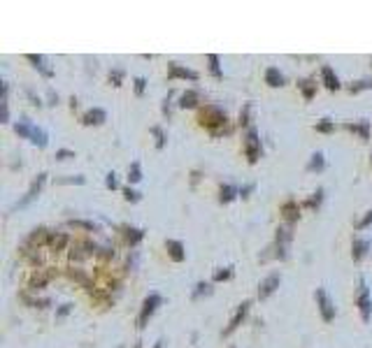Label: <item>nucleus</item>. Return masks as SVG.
I'll list each match as a JSON object with an SVG mask.
<instances>
[{"label": "nucleus", "instance_id": "42", "mask_svg": "<svg viewBox=\"0 0 372 348\" xmlns=\"http://www.w3.org/2000/svg\"><path fill=\"white\" fill-rule=\"evenodd\" d=\"M133 84H135V95L142 98V95H144V88H147V79H144V77H135Z\"/></svg>", "mask_w": 372, "mask_h": 348}, {"label": "nucleus", "instance_id": "53", "mask_svg": "<svg viewBox=\"0 0 372 348\" xmlns=\"http://www.w3.org/2000/svg\"><path fill=\"white\" fill-rule=\"evenodd\" d=\"M198 179H200V172H193V174H191V183H195Z\"/></svg>", "mask_w": 372, "mask_h": 348}, {"label": "nucleus", "instance_id": "30", "mask_svg": "<svg viewBox=\"0 0 372 348\" xmlns=\"http://www.w3.org/2000/svg\"><path fill=\"white\" fill-rule=\"evenodd\" d=\"M70 242L68 239V234H63V232H52V239H49V246H52L53 251H61L65 244Z\"/></svg>", "mask_w": 372, "mask_h": 348}, {"label": "nucleus", "instance_id": "43", "mask_svg": "<svg viewBox=\"0 0 372 348\" xmlns=\"http://www.w3.org/2000/svg\"><path fill=\"white\" fill-rule=\"evenodd\" d=\"M84 181L86 179L82 174H77V177H61V179H56V183H61V186H63V183H77V186H82Z\"/></svg>", "mask_w": 372, "mask_h": 348}, {"label": "nucleus", "instance_id": "3", "mask_svg": "<svg viewBox=\"0 0 372 348\" xmlns=\"http://www.w3.org/2000/svg\"><path fill=\"white\" fill-rule=\"evenodd\" d=\"M163 304V297L159 295V293H149L147 297H144V302H142V309H140L138 314V330H144L149 323V318L156 314V309Z\"/></svg>", "mask_w": 372, "mask_h": 348}, {"label": "nucleus", "instance_id": "41", "mask_svg": "<svg viewBox=\"0 0 372 348\" xmlns=\"http://www.w3.org/2000/svg\"><path fill=\"white\" fill-rule=\"evenodd\" d=\"M368 225H372V209H370V211H365V216H363L361 221L354 223V228H356V230H365Z\"/></svg>", "mask_w": 372, "mask_h": 348}, {"label": "nucleus", "instance_id": "35", "mask_svg": "<svg viewBox=\"0 0 372 348\" xmlns=\"http://www.w3.org/2000/svg\"><path fill=\"white\" fill-rule=\"evenodd\" d=\"M207 63H210V72H212V77L221 79L223 72H221V65H219V56H216V53H210V56H207Z\"/></svg>", "mask_w": 372, "mask_h": 348}, {"label": "nucleus", "instance_id": "19", "mask_svg": "<svg viewBox=\"0 0 372 348\" xmlns=\"http://www.w3.org/2000/svg\"><path fill=\"white\" fill-rule=\"evenodd\" d=\"M344 128L354 133V135H361V139H370V121H358V123H344Z\"/></svg>", "mask_w": 372, "mask_h": 348}, {"label": "nucleus", "instance_id": "33", "mask_svg": "<svg viewBox=\"0 0 372 348\" xmlns=\"http://www.w3.org/2000/svg\"><path fill=\"white\" fill-rule=\"evenodd\" d=\"M70 228H82V230H89V232H98V225L93 221H82V218H70L68 221Z\"/></svg>", "mask_w": 372, "mask_h": 348}, {"label": "nucleus", "instance_id": "44", "mask_svg": "<svg viewBox=\"0 0 372 348\" xmlns=\"http://www.w3.org/2000/svg\"><path fill=\"white\" fill-rule=\"evenodd\" d=\"M249 114H251V102H245L240 112V126H249Z\"/></svg>", "mask_w": 372, "mask_h": 348}, {"label": "nucleus", "instance_id": "7", "mask_svg": "<svg viewBox=\"0 0 372 348\" xmlns=\"http://www.w3.org/2000/svg\"><path fill=\"white\" fill-rule=\"evenodd\" d=\"M249 309H251V299H245L242 304L237 306V311L233 314V318H230V323H228V327L221 332V337H230L237 327L242 325V320L247 318V314H249Z\"/></svg>", "mask_w": 372, "mask_h": 348}, {"label": "nucleus", "instance_id": "15", "mask_svg": "<svg viewBox=\"0 0 372 348\" xmlns=\"http://www.w3.org/2000/svg\"><path fill=\"white\" fill-rule=\"evenodd\" d=\"M107 121V112L105 109H100V107H93V109H89L84 116H82V123L84 126H103Z\"/></svg>", "mask_w": 372, "mask_h": 348}, {"label": "nucleus", "instance_id": "12", "mask_svg": "<svg viewBox=\"0 0 372 348\" xmlns=\"http://www.w3.org/2000/svg\"><path fill=\"white\" fill-rule=\"evenodd\" d=\"M282 214H284L286 225H293V223L300 221V207H298V202L293 200V198H288V200L282 204Z\"/></svg>", "mask_w": 372, "mask_h": 348}, {"label": "nucleus", "instance_id": "37", "mask_svg": "<svg viewBox=\"0 0 372 348\" xmlns=\"http://www.w3.org/2000/svg\"><path fill=\"white\" fill-rule=\"evenodd\" d=\"M128 181L130 183H140L142 181V167H140V163H130V167H128Z\"/></svg>", "mask_w": 372, "mask_h": 348}, {"label": "nucleus", "instance_id": "2", "mask_svg": "<svg viewBox=\"0 0 372 348\" xmlns=\"http://www.w3.org/2000/svg\"><path fill=\"white\" fill-rule=\"evenodd\" d=\"M356 306L361 311V320L363 323H370L372 318V295L365 276H358V288H356Z\"/></svg>", "mask_w": 372, "mask_h": 348}, {"label": "nucleus", "instance_id": "27", "mask_svg": "<svg viewBox=\"0 0 372 348\" xmlns=\"http://www.w3.org/2000/svg\"><path fill=\"white\" fill-rule=\"evenodd\" d=\"M212 295V283H207V281H198L195 288L191 290V299H200V297H207Z\"/></svg>", "mask_w": 372, "mask_h": 348}, {"label": "nucleus", "instance_id": "32", "mask_svg": "<svg viewBox=\"0 0 372 348\" xmlns=\"http://www.w3.org/2000/svg\"><path fill=\"white\" fill-rule=\"evenodd\" d=\"M323 193H326L323 188H317L314 193H312V198L305 200V207H307V209H319L321 202H323Z\"/></svg>", "mask_w": 372, "mask_h": 348}, {"label": "nucleus", "instance_id": "11", "mask_svg": "<svg viewBox=\"0 0 372 348\" xmlns=\"http://www.w3.org/2000/svg\"><path fill=\"white\" fill-rule=\"evenodd\" d=\"M370 246H372L370 239H361V237H354V242H351V258H354V263H361L363 258L368 255Z\"/></svg>", "mask_w": 372, "mask_h": 348}, {"label": "nucleus", "instance_id": "40", "mask_svg": "<svg viewBox=\"0 0 372 348\" xmlns=\"http://www.w3.org/2000/svg\"><path fill=\"white\" fill-rule=\"evenodd\" d=\"M124 198H126V202H133V204H135V202L142 200V193H138V190H133L130 186H126V188H124Z\"/></svg>", "mask_w": 372, "mask_h": 348}, {"label": "nucleus", "instance_id": "50", "mask_svg": "<svg viewBox=\"0 0 372 348\" xmlns=\"http://www.w3.org/2000/svg\"><path fill=\"white\" fill-rule=\"evenodd\" d=\"M47 100H49L47 102L49 107H56L58 105V93H53V88H47Z\"/></svg>", "mask_w": 372, "mask_h": 348}, {"label": "nucleus", "instance_id": "51", "mask_svg": "<svg viewBox=\"0 0 372 348\" xmlns=\"http://www.w3.org/2000/svg\"><path fill=\"white\" fill-rule=\"evenodd\" d=\"M26 95H28V100H31L35 107H42V100H40V95L33 93V88H26Z\"/></svg>", "mask_w": 372, "mask_h": 348}, {"label": "nucleus", "instance_id": "23", "mask_svg": "<svg viewBox=\"0 0 372 348\" xmlns=\"http://www.w3.org/2000/svg\"><path fill=\"white\" fill-rule=\"evenodd\" d=\"M298 88H300V93H302V98H305L307 102L317 95V84H314V79H300V82H298Z\"/></svg>", "mask_w": 372, "mask_h": 348}, {"label": "nucleus", "instance_id": "17", "mask_svg": "<svg viewBox=\"0 0 372 348\" xmlns=\"http://www.w3.org/2000/svg\"><path fill=\"white\" fill-rule=\"evenodd\" d=\"M200 102V91H195V88H189V91H184L179 95V109H193V107H198Z\"/></svg>", "mask_w": 372, "mask_h": 348}, {"label": "nucleus", "instance_id": "34", "mask_svg": "<svg viewBox=\"0 0 372 348\" xmlns=\"http://www.w3.org/2000/svg\"><path fill=\"white\" fill-rule=\"evenodd\" d=\"M233 267H219L216 272H214V276H212V281L214 283H219V281H230L233 279Z\"/></svg>", "mask_w": 372, "mask_h": 348}, {"label": "nucleus", "instance_id": "54", "mask_svg": "<svg viewBox=\"0 0 372 348\" xmlns=\"http://www.w3.org/2000/svg\"><path fill=\"white\" fill-rule=\"evenodd\" d=\"M163 344H165V341H163V339H159V341H156V344H154L151 348H163Z\"/></svg>", "mask_w": 372, "mask_h": 348}, {"label": "nucleus", "instance_id": "1", "mask_svg": "<svg viewBox=\"0 0 372 348\" xmlns=\"http://www.w3.org/2000/svg\"><path fill=\"white\" fill-rule=\"evenodd\" d=\"M198 121H200V126H205L212 133L214 137H219L223 133H230V128H223L228 123V116H226V112H223L221 107H216V105L202 107L200 114H198Z\"/></svg>", "mask_w": 372, "mask_h": 348}, {"label": "nucleus", "instance_id": "36", "mask_svg": "<svg viewBox=\"0 0 372 348\" xmlns=\"http://www.w3.org/2000/svg\"><path fill=\"white\" fill-rule=\"evenodd\" d=\"M314 130H317V133H323V135H330V133H335V121H330V118H321V121H317Z\"/></svg>", "mask_w": 372, "mask_h": 348}, {"label": "nucleus", "instance_id": "26", "mask_svg": "<svg viewBox=\"0 0 372 348\" xmlns=\"http://www.w3.org/2000/svg\"><path fill=\"white\" fill-rule=\"evenodd\" d=\"M323 167H326V156H323V151L312 153V158H309V163H307V172H321Z\"/></svg>", "mask_w": 372, "mask_h": 348}, {"label": "nucleus", "instance_id": "29", "mask_svg": "<svg viewBox=\"0 0 372 348\" xmlns=\"http://www.w3.org/2000/svg\"><path fill=\"white\" fill-rule=\"evenodd\" d=\"M372 88V77H365V79H358V82H354V84L347 86V91L349 93H361V91H370Z\"/></svg>", "mask_w": 372, "mask_h": 348}, {"label": "nucleus", "instance_id": "39", "mask_svg": "<svg viewBox=\"0 0 372 348\" xmlns=\"http://www.w3.org/2000/svg\"><path fill=\"white\" fill-rule=\"evenodd\" d=\"M151 135L156 137V149H163L165 147V133H163V128L160 126H151Z\"/></svg>", "mask_w": 372, "mask_h": 348}, {"label": "nucleus", "instance_id": "10", "mask_svg": "<svg viewBox=\"0 0 372 348\" xmlns=\"http://www.w3.org/2000/svg\"><path fill=\"white\" fill-rule=\"evenodd\" d=\"M168 79H189V82H198V72L191 67H184L179 63L168 65Z\"/></svg>", "mask_w": 372, "mask_h": 348}, {"label": "nucleus", "instance_id": "18", "mask_svg": "<svg viewBox=\"0 0 372 348\" xmlns=\"http://www.w3.org/2000/svg\"><path fill=\"white\" fill-rule=\"evenodd\" d=\"M49 239H52V232L47 230V228H37V230H33L31 234H28L26 244H33V246H42V244H49Z\"/></svg>", "mask_w": 372, "mask_h": 348}, {"label": "nucleus", "instance_id": "55", "mask_svg": "<svg viewBox=\"0 0 372 348\" xmlns=\"http://www.w3.org/2000/svg\"><path fill=\"white\" fill-rule=\"evenodd\" d=\"M370 160H372V153H370Z\"/></svg>", "mask_w": 372, "mask_h": 348}, {"label": "nucleus", "instance_id": "6", "mask_svg": "<svg viewBox=\"0 0 372 348\" xmlns=\"http://www.w3.org/2000/svg\"><path fill=\"white\" fill-rule=\"evenodd\" d=\"M314 297H317V306H319L321 318H323L326 323L335 320V306H333V302H330V297H328V293H326V288H317Z\"/></svg>", "mask_w": 372, "mask_h": 348}, {"label": "nucleus", "instance_id": "56", "mask_svg": "<svg viewBox=\"0 0 372 348\" xmlns=\"http://www.w3.org/2000/svg\"><path fill=\"white\" fill-rule=\"evenodd\" d=\"M230 348H235V346H230Z\"/></svg>", "mask_w": 372, "mask_h": 348}, {"label": "nucleus", "instance_id": "13", "mask_svg": "<svg viewBox=\"0 0 372 348\" xmlns=\"http://www.w3.org/2000/svg\"><path fill=\"white\" fill-rule=\"evenodd\" d=\"M321 82H323V86L328 91H340L342 88L340 79H337V74H335V70L330 65H321Z\"/></svg>", "mask_w": 372, "mask_h": 348}, {"label": "nucleus", "instance_id": "4", "mask_svg": "<svg viewBox=\"0 0 372 348\" xmlns=\"http://www.w3.org/2000/svg\"><path fill=\"white\" fill-rule=\"evenodd\" d=\"M245 153H247V160L256 165L263 149H261V139H258V130L256 128H247V135H245Z\"/></svg>", "mask_w": 372, "mask_h": 348}, {"label": "nucleus", "instance_id": "48", "mask_svg": "<svg viewBox=\"0 0 372 348\" xmlns=\"http://www.w3.org/2000/svg\"><path fill=\"white\" fill-rule=\"evenodd\" d=\"M74 158V151H70V149H58L56 151V160H70Z\"/></svg>", "mask_w": 372, "mask_h": 348}, {"label": "nucleus", "instance_id": "20", "mask_svg": "<svg viewBox=\"0 0 372 348\" xmlns=\"http://www.w3.org/2000/svg\"><path fill=\"white\" fill-rule=\"evenodd\" d=\"M124 234H126V244L130 246V249H135L142 239H144V230L142 228H124Z\"/></svg>", "mask_w": 372, "mask_h": 348}, {"label": "nucleus", "instance_id": "25", "mask_svg": "<svg viewBox=\"0 0 372 348\" xmlns=\"http://www.w3.org/2000/svg\"><path fill=\"white\" fill-rule=\"evenodd\" d=\"M31 142L35 144L37 149H47V144H49V135L44 133L40 126L33 128V135H31Z\"/></svg>", "mask_w": 372, "mask_h": 348}, {"label": "nucleus", "instance_id": "9", "mask_svg": "<svg viewBox=\"0 0 372 348\" xmlns=\"http://www.w3.org/2000/svg\"><path fill=\"white\" fill-rule=\"evenodd\" d=\"M91 255H98V246L93 242H77L72 244V251H70V258L72 260H86Z\"/></svg>", "mask_w": 372, "mask_h": 348}, {"label": "nucleus", "instance_id": "28", "mask_svg": "<svg viewBox=\"0 0 372 348\" xmlns=\"http://www.w3.org/2000/svg\"><path fill=\"white\" fill-rule=\"evenodd\" d=\"M293 239V232H291V225H282L277 228V237H275V244H282V246H288V242Z\"/></svg>", "mask_w": 372, "mask_h": 348}, {"label": "nucleus", "instance_id": "22", "mask_svg": "<svg viewBox=\"0 0 372 348\" xmlns=\"http://www.w3.org/2000/svg\"><path fill=\"white\" fill-rule=\"evenodd\" d=\"M237 195H240V188H235V186H230V183H226V186H221V188H219V202H221V204L233 202Z\"/></svg>", "mask_w": 372, "mask_h": 348}, {"label": "nucleus", "instance_id": "21", "mask_svg": "<svg viewBox=\"0 0 372 348\" xmlns=\"http://www.w3.org/2000/svg\"><path fill=\"white\" fill-rule=\"evenodd\" d=\"M266 84L272 86V88H279V86L286 84V79H284V74L279 72L277 67H267L266 70Z\"/></svg>", "mask_w": 372, "mask_h": 348}, {"label": "nucleus", "instance_id": "38", "mask_svg": "<svg viewBox=\"0 0 372 348\" xmlns=\"http://www.w3.org/2000/svg\"><path fill=\"white\" fill-rule=\"evenodd\" d=\"M124 77H126V72L121 70V67H114V70H109V82H112V86H121L124 84Z\"/></svg>", "mask_w": 372, "mask_h": 348}, {"label": "nucleus", "instance_id": "52", "mask_svg": "<svg viewBox=\"0 0 372 348\" xmlns=\"http://www.w3.org/2000/svg\"><path fill=\"white\" fill-rule=\"evenodd\" d=\"M98 255L100 258H114V249H109V246H103V249H98Z\"/></svg>", "mask_w": 372, "mask_h": 348}, {"label": "nucleus", "instance_id": "47", "mask_svg": "<svg viewBox=\"0 0 372 348\" xmlns=\"http://www.w3.org/2000/svg\"><path fill=\"white\" fill-rule=\"evenodd\" d=\"M70 311H72V304H70V302H65V304H61V306H58V311H56V320H61V318H65V316H68V314H70Z\"/></svg>", "mask_w": 372, "mask_h": 348}, {"label": "nucleus", "instance_id": "5", "mask_svg": "<svg viewBox=\"0 0 372 348\" xmlns=\"http://www.w3.org/2000/svg\"><path fill=\"white\" fill-rule=\"evenodd\" d=\"M47 177H49L47 172H40V174H37V179H35V181H33V183H31V188H28V193H26V195H23L21 200L17 202V204H14L12 209H23V207H28V204H31V202L35 200L37 195H40V190H42V186H44V183H47Z\"/></svg>", "mask_w": 372, "mask_h": 348}, {"label": "nucleus", "instance_id": "14", "mask_svg": "<svg viewBox=\"0 0 372 348\" xmlns=\"http://www.w3.org/2000/svg\"><path fill=\"white\" fill-rule=\"evenodd\" d=\"M26 61H28V63H33V67L42 74L44 79H52V77H53V70H52V67H47L44 56H40V53H26Z\"/></svg>", "mask_w": 372, "mask_h": 348}, {"label": "nucleus", "instance_id": "46", "mask_svg": "<svg viewBox=\"0 0 372 348\" xmlns=\"http://www.w3.org/2000/svg\"><path fill=\"white\" fill-rule=\"evenodd\" d=\"M172 95H175V91H168V98L163 100V116L165 118H170L172 112H170V102H172Z\"/></svg>", "mask_w": 372, "mask_h": 348}, {"label": "nucleus", "instance_id": "24", "mask_svg": "<svg viewBox=\"0 0 372 348\" xmlns=\"http://www.w3.org/2000/svg\"><path fill=\"white\" fill-rule=\"evenodd\" d=\"M33 128H35V126H33V123L28 121V118H26V116H23L21 121H17V123H14V133H17L19 137H23V139H31Z\"/></svg>", "mask_w": 372, "mask_h": 348}, {"label": "nucleus", "instance_id": "49", "mask_svg": "<svg viewBox=\"0 0 372 348\" xmlns=\"http://www.w3.org/2000/svg\"><path fill=\"white\" fill-rule=\"evenodd\" d=\"M254 188H256V183H245V186L240 188V198H242V200H247V198L254 193Z\"/></svg>", "mask_w": 372, "mask_h": 348}, {"label": "nucleus", "instance_id": "8", "mask_svg": "<svg viewBox=\"0 0 372 348\" xmlns=\"http://www.w3.org/2000/svg\"><path fill=\"white\" fill-rule=\"evenodd\" d=\"M282 283V274L279 272H272V274H267L261 283H258V299H267V297L275 293L277 288Z\"/></svg>", "mask_w": 372, "mask_h": 348}, {"label": "nucleus", "instance_id": "45", "mask_svg": "<svg viewBox=\"0 0 372 348\" xmlns=\"http://www.w3.org/2000/svg\"><path fill=\"white\" fill-rule=\"evenodd\" d=\"M105 186H107L109 190H117V188H119L117 172H109V174H107V177H105Z\"/></svg>", "mask_w": 372, "mask_h": 348}, {"label": "nucleus", "instance_id": "16", "mask_svg": "<svg viewBox=\"0 0 372 348\" xmlns=\"http://www.w3.org/2000/svg\"><path fill=\"white\" fill-rule=\"evenodd\" d=\"M165 251L170 255V260H175V263H184V260H186L184 244L177 242V239H168V242H165Z\"/></svg>", "mask_w": 372, "mask_h": 348}, {"label": "nucleus", "instance_id": "31", "mask_svg": "<svg viewBox=\"0 0 372 348\" xmlns=\"http://www.w3.org/2000/svg\"><path fill=\"white\" fill-rule=\"evenodd\" d=\"M49 279H52V274H37V272H35V274L31 276V281H28V288H33V290H40V288H44V285L49 283Z\"/></svg>", "mask_w": 372, "mask_h": 348}]
</instances>
